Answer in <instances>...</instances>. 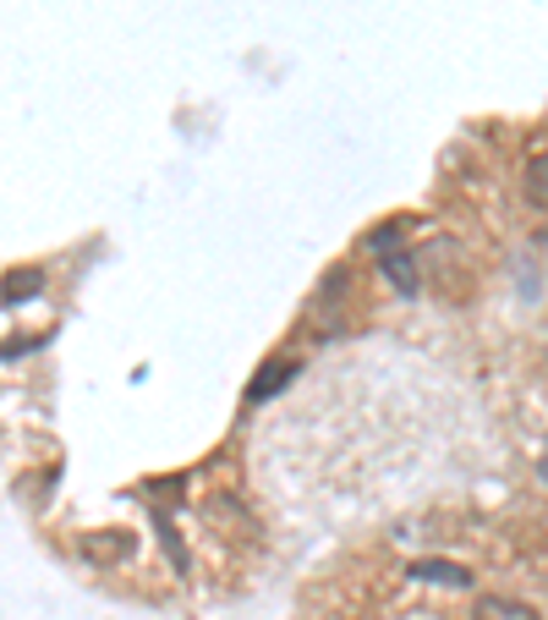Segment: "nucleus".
Here are the masks:
<instances>
[{"instance_id":"obj_1","label":"nucleus","mask_w":548,"mask_h":620,"mask_svg":"<svg viewBox=\"0 0 548 620\" xmlns=\"http://www.w3.org/2000/svg\"><path fill=\"white\" fill-rule=\"evenodd\" d=\"M411 577L417 582H439V588H472V571L466 566H450V560H417Z\"/></svg>"},{"instance_id":"obj_2","label":"nucleus","mask_w":548,"mask_h":620,"mask_svg":"<svg viewBox=\"0 0 548 620\" xmlns=\"http://www.w3.org/2000/svg\"><path fill=\"white\" fill-rule=\"evenodd\" d=\"M472 620H538L533 605H521V599H505V593H488V599H477V610Z\"/></svg>"},{"instance_id":"obj_3","label":"nucleus","mask_w":548,"mask_h":620,"mask_svg":"<svg viewBox=\"0 0 548 620\" xmlns=\"http://www.w3.org/2000/svg\"><path fill=\"white\" fill-rule=\"evenodd\" d=\"M291 374H296V362H285V357H274L270 368H264V374H259V379L247 385V401H270L274 390H285V385H291Z\"/></svg>"},{"instance_id":"obj_4","label":"nucleus","mask_w":548,"mask_h":620,"mask_svg":"<svg viewBox=\"0 0 548 620\" xmlns=\"http://www.w3.org/2000/svg\"><path fill=\"white\" fill-rule=\"evenodd\" d=\"M83 555L99 560V566H105V560H127V555H133V538H127V533H116V538H83Z\"/></svg>"},{"instance_id":"obj_5","label":"nucleus","mask_w":548,"mask_h":620,"mask_svg":"<svg viewBox=\"0 0 548 620\" xmlns=\"http://www.w3.org/2000/svg\"><path fill=\"white\" fill-rule=\"evenodd\" d=\"M39 286H44L39 270H11V275H6V303H22V297H33Z\"/></svg>"},{"instance_id":"obj_6","label":"nucleus","mask_w":548,"mask_h":620,"mask_svg":"<svg viewBox=\"0 0 548 620\" xmlns=\"http://www.w3.org/2000/svg\"><path fill=\"white\" fill-rule=\"evenodd\" d=\"M384 275H390V286L396 292H417V275H411V259H401V253H384Z\"/></svg>"},{"instance_id":"obj_7","label":"nucleus","mask_w":548,"mask_h":620,"mask_svg":"<svg viewBox=\"0 0 548 620\" xmlns=\"http://www.w3.org/2000/svg\"><path fill=\"white\" fill-rule=\"evenodd\" d=\"M527 176H533V187H548V155L533 159V170H527Z\"/></svg>"},{"instance_id":"obj_8","label":"nucleus","mask_w":548,"mask_h":620,"mask_svg":"<svg viewBox=\"0 0 548 620\" xmlns=\"http://www.w3.org/2000/svg\"><path fill=\"white\" fill-rule=\"evenodd\" d=\"M544 477H548V456H544Z\"/></svg>"}]
</instances>
